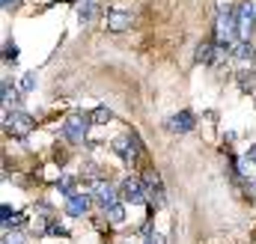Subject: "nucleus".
<instances>
[{
	"instance_id": "10",
	"label": "nucleus",
	"mask_w": 256,
	"mask_h": 244,
	"mask_svg": "<svg viewBox=\"0 0 256 244\" xmlns=\"http://www.w3.org/2000/svg\"><path fill=\"white\" fill-rule=\"evenodd\" d=\"M131 27V12L128 9H108V30L122 33Z\"/></svg>"
},
{
	"instance_id": "9",
	"label": "nucleus",
	"mask_w": 256,
	"mask_h": 244,
	"mask_svg": "<svg viewBox=\"0 0 256 244\" xmlns=\"http://www.w3.org/2000/svg\"><path fill=\"white\" fill-rule=\"evenodd\" d=\"M194 125H196V120H194L191 110H179V114H173V116L167 120V131H173V134H188V131H194Z\"/></svg>"
},
{
	"instance_id": "21",
	"label": "nucleus",
	"mask_w": 256,
	"mask_h": 244,
	"mask_svg": "<svg viewBox=\"0 0 256 244\" xmlns=\"http://www.w3.org/2000/svg\"><path fill=\"white\" fill-rule=\"evenodd\" d=\"M3 60H6V62H15V60H18V45L6 42V48H3Z\"/></svg>"
},
{
	"instance_id": "18",
	"label": "nucleus",
	"mask_w": 256,
	"mask_h": 244,
	"mask_svg": "<svg viewBox=\"0 0 256 244\" xmlns=\"http://www.w3.org/2000/svg\"><path fill=\"white\" fill-rule=\"evenodd\" d=\"M254 57H256V51L250 42H238L236 45V60H254Z\"/></svg>"
},
{
	"instance_id": "6",
	"label": "nucleus",
	"mask_w": 256,
	"mask_h": 244,
	"mask_svg": "<svg viewBox=\"0 0 256 244\" xmlns=\"http://www.w3.org/2000/svg\"><path fill=\"white\" fill-rule=\"evenodd\" d=\"M143 188H146V200H149L155 208H161V206H164V184H161V176H158L155 170L143 173Z\"/></svg>"
},
{
	"instance_id": "27",
	"label": "nucleus",
	"mask_w": 256,
	"mask_h": 244,
	"mask_svg": "<svg viewBox=\"0 0 256 244\" xmlns=\"http://www.w3.org/2000/svg\"><path fill=\"white\" fill-rule=\"evenodd\" d=\"M6 244H9V242H6Z\"/></svg>"
},
{
	"instance_id": "7",
	"label": "nucleus",
	"mask_w": 256,
	"mask_h": 244,
	"mask_svg": "<svg viewBox=\"0 0 256 244\" xmlns=\"http://www.w3.org/2000/svg\"><path fill=\"white\" fill-rule=\"evenodd\" d=\"M92 200H96L102 208H110V206H116V202H120L116 188H114L110 182H104V179H96V182H92Z\"/></svg>"
},
{
	"instance_id": "12",
	"label": "nucleus",
	"mask_w": 256,
	"mask_h": 244,
	"mask_svg": "<svg viewBox=\"0 0 256 244\" xmlns=\"http://www.w3.org/2000/svg\"><path fill=\"white\" fill-rule=\"evenodd\" d=\"M218 57H224V48H214V42H208V39H206V42H200V45H196V62L212 66Z\"/></svg>"
},
{
	"instance_id": "23",
	"label": "nucleus",
	"mask_w": 256,
	"mask_h": 244,
	"mask_svg": "<svg viewBox=\"0 0 256 244\" xmlns=\"http://www.w3.org/2000/svg\"><path fill=\"white\" fill-rule=\"evenodd\" d=\"M146 244H164V238L158 232H146Z\"/></svg>"
},
{
	"instance_id": "19",
	"label": "nucleus",
	"mask_w": 256,
	"mask_h": 244,
	"mask_svg": "<svg viewBox=\"0 0 256 244\" xmlns=\"http://www.w3.org/2000/svg\"><path fill=\"white\" fill-rule=\"evenodd\" d=\"M57 188H60V194H66V200L74 196V176H63V179L57 182Z\"/></svg>"
},
{
	"instance_id": "16",
	"label": "nucleus",
	"mask_w": 256,
	"mask_h": 244,
	"mask_svg": "<svg viewBox=\"0 0 256 244\" xmlns=\"http://www.w3.org/2000/svg\"><path fill=\"white\" fill-rule=\"evenodd\" d=\"M104 218H108L110 224H122V220H126V208H122V202H116V206L104 208Z\"/></svg>"
},
{
	"instance_id": "2",
	"label": "nucleus",
	"mask_w": 256,
	"mask_h": 244,
	"mask_svg": "<svg viewBox=\"0 0 256 244\" xmlns=\"http://www.w3.org/2000/svg\"><path fill=\"white\" fill-rule=\"evenodd\" d=\"M90 116L86 114H80V110H72L68 116H66L63 122V134H66V140L68 143H84L86 140V131H90Z\"/></svg>"
},
{
	"instance_id": "8",
	"label": "nucleus",
	"mask_w": 256,
	"mask_h": 244,
	"mask_svg": "<svg viewBox=\"0 0 256 244\" xmlns=\"http://www.w3.org/2000/svg\"><path fill=\"white\" fill-rule=\"evenodd\" d=\"M120 190H122V200H126V202H134V206L149 202V200H146V188H143L140 179H131V176H128L126 182L120 184Z\"/></svg>"
},
{
	"instance_id": "3",
	"label": "nucleus",
	"mask_w": 256,
	"mask_h": 244,
	"mask_svg": "<svg viewBox=\"0 0 256 244\" xmlns=\"http://www.w3.org/2000/svg\"><path fill=\"white\" fill-rule=\"evenodd\" d=\"M3 128L9 131V134H15V137H27L33 128H36V122L30 114H21V110H6L3 114Z\"/></svg>"
},
{
	"instance_id": "4",
	"label": "nucleus",
	"mask_w": 256,
	"mask_h": 244,
	"mask_svg": "<svg viewBox=\"0 0 256 244\" xmlns=\"http://www.w3.org/2000/svg\"><path fill=\"white\" fill-rule=\"evenodd\" d=\"M236 18H238V42H250L254 27H256V0L242 3V9L236 12Z\"/></svg>"
},
{
	"instance_id": "26",
	"label": "nucleus",
	"mask_w": 256,
	"mask_h": 244,
	"mask_svg": "<svg viewBox=\"0 0 256 244\" xmlns=\"http://www.w3.org/2000/svg\"><path fill=\"white\" fill-rule=\"evenodd\" d=\"M248 161H250V164H256V143L248 149Z\"/></svg>"
},
{
	"instance_id": "22",
	"label": "nucleus",
	"mask_w": 256,
	"mask_h": 244,
	"mask_svg": "<svg viewBox=\"0 0 256 244\" xmlns=\"http://www.w3.org/2000/svg\"><path fill=\"white\" fill-rule=\"evenodd\" d=\"M12 218H15V214H12V208H9V206H0V220H3V224H9Z\"/></svg>"
},
{
	"instance_id": "17",
	"label": "nucleus",
	"mask_w": 256,
	"mask_h": 244,
	"mask_svg": "<svg viewBox=\"0 0 256 244\" xmlns=\"http://www.w3.org/2000/svg\"><path fill=\"white\" fill-rule=\"evenodd\" d=\"M238 86H242L244 92H254V90H256V72H254V68L238 74Z\"/></svg>"
},
{
	"instance_id": "13",
	"label": "nucleus",
	"mask_w": 256,
	"mask_h": 244,
	"mask_svg": "<svg viewBox=\"0 0 256 244\" xmlns=\"http://www.w3.org/2000/svg\"><path fill=\"white\" fill-rule=\"evenodd\" d=\"M96 15H98V0H80V3H78V18H80L84 24H90Z\"/></svg>"
},
{
	"instance_id": "14",
	"label": "nucleus",
	"mask_w": 256,
	"mask_h": 244,
	"mask_svg": "<svg viewBox=\"0 0 256 244\" xmlns=\"http://www.w3.org/2000/svg\"><path fill=\"white\" fill-rule=\"evenodd\" d=\"M0 96H3V108L9 110L12 104H18V92H15V86H12V80H3L0 84Z\"/></svg>"
},
{
	"instance_id": "20",
	"label": "nucleus",
	"mask_w": 256,
	"mask_h": 244,
	"mask_svg": "<svg viewBox=\"0 0 256 244\" xmlns=\"http://www.w3.org/2000/svg\"><path fill=\"white\" fill-rule=\"evenodd\" d=\"M36 90V72H27L21 78V92H33Z\"/></svg>"
},
{
	"instance_id": "15",
	"label": "nucleus",
	"mask_w": 256,
	"mask_h": 244,
	"mask_svg": "<svg viewBox=\"0 0 256 244\" xmlns=\"http://www.w3.org/2000/svg\"><path fill=\"white\" fill-rule=\"evenodd\" d=\"M110 120H114V110H110V108H104V104H98V108L90 114V122H92V125H108Z\"/></svg>"
},
{
	"instance_id": "5",
	"label": "nucleus",
	"mask_w": 256,
	"mask_h": 244,
	"mask_svg": "<svg viewBox=\"0 0 256 244\" xmlns=\"http://www.w3.org/2000/svg\"><path fill=\"white\" fill-rule=\"evenodd\" d=\"M114 152H116L126 164H134V161H137V152H140V140H137V134L131 131V134L116 137V140H114Z\"/></svg>"
},
{
	"instance_id": "25",
	"label": "nucleus",
	"mask_w": 256,
	"mask_h": 244,
	"mask_svg": "<svg viewBox=\"0 0 256 244\" xmlns=\"http://www.w3.org/2000/svg\"><path fill=\"white\" fill-rule=\"evenodd\" d=\"M0 6H3V9H15V6H18V0H0Z\"/></svg>"
},
{
	"instance_id": "24",
	"label": "nucleus",
	"mask_w": 256,
	"mask_h": 244,
	"mask_svg": "<svg viewBox=\"0 0 256 244\" xmlns=\"http://www.w3.org/2000/svg\"><path fill=\"white\" fill-rule=\"evenodd\" d=\"M3 226H6V230H18V226H21V214H15V218H12L9 224H3Z\"/></svg>"
},
{
	"instance_id": "11",
	"label": "nucleus",
	"mask_w": 256,
	"mask_h": 244,
	"mask_svg": "<svg viewBox=\"0 0 256 244\" xmlns=\"http://www.w3.org/2000/svg\"><path fill=\"white\" fill-rule=\"evenodd\" d=\"M86 212H90V196L86 194H74V196L66 200V214L68 218H84Z\"/></svg>"
},
{
	"instance_id": "1",
	"label": "nucleus",
	"mask_w": 256,
	"mask_h": 244,
	"mask_svg": "<svg viewBox=\"0 0 256 244\" xmlns=\"http://www.w3.org/2000/svg\"><path fill=\"white\" fill-rule=\"evenodd\" d=\"M214 39H218V48H230L236 39H238V18L230 6H220L218 12V21H214Z\"/></svg>"
}]
</instances>
